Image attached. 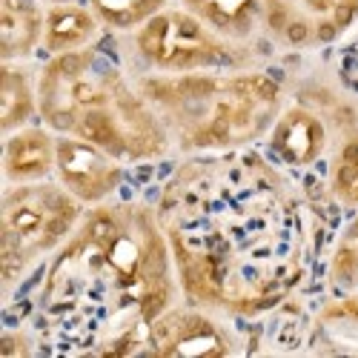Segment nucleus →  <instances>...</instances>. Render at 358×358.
I'll return each mask as SVG.
<instances>
[{
  "instance_id": "nucleus-1",
  "label": "nucleus",
  "mask_w": 358,
  "mask_h": 358,
  "mask_svg": "<svg viewBox=\"0 0 358 358\" xmlns=\"http://www.w3.org/2000/svg\"><path fill=\"white\" fill-rule=\"evenodd\" d=\"M155 213L189 304L229 318L281 310L313 264V221L292 175L252 149L189 155Z\"/></svg>"
},
{
  "instance_id": "nucleus-2",
  "label": "nucleus",
  "mask_w": 358,
  "mask_h": 358,
  "mask_svg": "<svg viewBox=\"0 0 358 358\" xmlns=\"http://www.w3.org/2000/svg\"><path fill=\"white\" fill-rule=\"evenodd\" d=\"M155 206H89L38 284L32 333L49 355H141L143 336L178 298Z\"/></svg>"
},
{
  "instance_id": "nucleus-3",
  "label": "nucleus",
  "mask_w": 358,
  "mask_h": 358,
  "mask_svg": "<svg viewBox=\"0 0 358 358\" xmlns=\"http://www.w3.org/2000/svg\"><path fill=\"white\" fill-rule=\"evenodd\" d=\"M41 121L57 132L101 146L117 161H161L172 138L115 57L98 46L49 57L38 75Z\"/></svg>"
},
{
  "instance_id": "nucleus-4",
  "label": "nucleus",
  "mask_w": 358,
  "mask_h": 358,
  "mask_svg": "<svg viewBox=\"0 0 358 358\" xmlns=\"http://www.w3.org/2000/svg\"><path fill=\"white\" fill-rule=\"evenodd\" d=\"M164 121L172 143L187 155L250 149L266 138L284 109L281 80L261 69H213L149 75L138 83Z\"/></svg>"
},
{
  "instance_id": "nucleus-5",
  "label": "nucleus",
  "mask_w": 358,
  "mask_h": 358,
  "mask_svg": "<svg viewBox=\"0 0 358 358\" xmlns=\"http://www.w3.org/2000/svg\"><path fill=\"white\" fill-rule=\"evenodd\" d=\"M83 213L86 206L52 178L38 184H6L3 232H0L3 298H9L43 258H52L61 250Z\"/></svg>"
},
{
  "instance_id": "nucleus-6",
  "label": "nucleus",
  "mask_w": 358,
  "mask_h": 358,
  "mask_svg": "<svg viewBox=\"0 0 358 358\" xmlns=\"http://www.w3.org/2000/svg\"><path fill=\"white\" fill-rule=\"evenodd\" d=\"M135 49L161 75L244 69L250 52L189 9H164L135 32Z\"/></svg>"
},
{
  "instance_id": "nucleus-7",
  "label": "nucleus",
  "mask_w": 358,
  "mask_h": 358,
  "mask_svg": "<svg viewBox=\"0 0 358 358\" xmlns=\"http://www.w3.org/2000/svg\"><path fill=\"white\" fill-rule=\"evenodd\" d=\"M261 23L287 49H324L358 23V0H264Z\"/></svg>"
},
{
  "instance_id": "nucleus-8",
  "label": "nucleus",
  "mask_w": 358,
  "mask_h": 358,
  "mask_svg": "<svg viewBox=\"0 0 358 358\" xmlns=\"http://www.w3.org/2000/svg\"><path fill=\"white\" fill-rule=\"evenodd\" d=\"M218 313L198 304H172L164 310L143 336L141 355H229L241 347L232 330L215 318Z\"/></svg>"
},
{
  "instance_id": "nucleus-9",
  "label": "nucleus",
  "mask_w": 358,
  "mask_h": 358,
  "mask_svg": "<svg viewBox=\"0 0 358 358\" xmlns=\"http://www.w3.org/2000/svg\"><path fill=\"white\" fill-rule=\"evenodd\" d=\"M124 178H127L124 161L103 152L95 143H86L69 135H57L55 181L72 198H78L86 210L112 201V195L124 187Z\"/></svg>"
},
{
  "instance_id": "nucleus-10",
  "label": "nucleus",
  "mask_w": 358,
  "mask_h": 358,
  "mask_svg": "<svg viewBox=\"0 0 358 358\" xmlns=\"http://www.w3.org/2000/svg\"><path fill=\"white\" fill-rule=\"evenodd\" d=\"M266 158L289 175H301L315 169L330 146L327 121L307 103H289L275 117L273 129L266 132Z\"/></svg>"
},
{
  "instance_id": "nucleus-11",
  "label": "nucleus",
  "mask_w": 358,
  "mask_h": 358,
  "mask_svg": "<svg viewBox=\"0 0 358 358\" xmlns=\"http://www.w3.org/2000/svg\"><path fill=\"white\" fill-rule=\"evenodd\" d=\"M57 164V132L43 121L3 135V181L38 184L49 181Z\"/></svg>"
},
{
  "instance_id": "nucleus-12",
  "label": "nucleus",
  "mask_w": 358,
  "mask_h": 358,
  "mask_svg": "<svg viewBox=\"0 0 358 358\" xmlns=\"http://www.w3.org/2000/svg\"><path fill=\"white\" fill-rule=\"evenodd\" d=\"M46 12L41 0H0V57L17 64L43 46Z\"/></svg>"
},
{
  "instance_id": "nucleus-13",
  "label": "nucleus",
  "mask_w": 358,
  "mask_h": 358,
  "mask_svg": "<svg viewBox=\"0 0 358 358\" xmlns=\"http://www.w3.org/2000/svg\"><path fill=\"white\" fill-rule=\"evenodd\" d=\"M101 29H103V23L92 12V6H80V3L49 6L41 49L46 52V57L89 49V46L98 43Z\"/></svg>"
},
{
  "instance_id": "nucleus-14",
  "label": "nucleus",
  "mask_w": 358,
  "mask_h": 358,
  "mask_svg": "<svg viewBox=\"0 0 358 358\" xmlns=\"http://www.w3.org/2000/svg\"><path fill=\"white\" fill-rule=\"evenodd\" d=\"M41 117L38 106V78L32 80L23 66L3 64V83H0V132L9 135L23 129Z\"/></svg>"
},
{
  "instance_id": "nucleus-15",
  "label": "nucleus",
  "mask_w": 358,
  "mask_h": 358,
  "mask_svg": "<svg viewBox=\"0 0 358 358\" xmlns=\"http://www.w3.org/2000/svg\"><path fill=\"white\" fill-rule=\"evenodd\" d=\"M184 9L195 12L213 29L232 41H247L261 20L264 0H181Z\"/></svg>"
},
{
  "instance_id": "nucleus-16",
  "label": "nucleus",
  "mask_w": 358,
  "mask_h": 358,
  "mask_svg": "<svg viewBox=\"0 0 358 358\" xmlns=\"http://www.w3.org/2000/svg\"><path fill=\"white\" fill-rule=\"evenodd\" d=\"M327 289L330 298H344L358 289V210L341 227L327 258Z\"/></svg>"
},
{
  "instance_id": "nucleus-17",
  "label": "nucleus",
  "mask_w": 358,
  "mask_h": 358,
  "mask_svg": "<svg viewBox=\"0 0 358 358\" xmlns=\"http://www.w3.org/2000/svg\"><path fill=\"white\" fill-rule=\"evenodd\" d=\"M327 187L336 203L344 210H358V129H352L330 158Z\"/></svg>"
},
{
  "instance_id": "nucleus-18",
  "label": "nucleus",
  "mask_w": 358,
  "mask_h": 358,
  "mask_svg": "<svg viewBox=\"0 0 358 358\" xmlns=\"http://www.w3.org/2000/svg\"><path fill=\"white\" fill-rule=\"evenodd\" d=\"M89 6L112 32H138L166 9V0H89Z\"/></svg>"
},
{
  "instance_id": "nucleus-19",
  "label": "nucleus",
  "mask_w": 358,
  "mask_h": 358,
  "mask_svg": "<svg viewBox=\"0 0 358 358\" xmlns=\"http://www.w3.org/2000/svg\"><path fill=\"white\" fill-rule=\"evenodd\" d=\"M321 324L338 338H358V289L344 298H330L321 310Z\"/></svg>"
},
{
  "instance_id": "nucleus-20",
  "label": "nucleus",
  "mask_w": 358,
  "mask_h": 358,
  "mask_svg": "<svg viewBox=\"0 0 358 358\" xmlns=\"http://www.w3.org/2000/svg\"><path fill=\"white\" fill-rule=\"evenodd\" d=\"M41 352L38 338L32 330H15V327H6L3 338H0V358H26Z\"/></svg>"
},
{
  "instance_id": "nucleus-21",
  "label": "nucleus",
  "mask_w": 358,
  "mask_h": 358,
  "mask_svg": "<svg viewBox=\"0 0 358 358\" xmlns=\"http://www.w3.org/2000/svg\"><path fill=\"white\" fill-rule=\"evenodd\" d=\"M341 72H344V78L358 89V38L350 43V49H347L344 57H341Z\"/></svg>"
},
{
  "instance_id": "nucleus-22",
  "label": "nucleus",
  "mask_w": 358,
  "mask_h": 358,
  "mask_svg": "<svg viewBox=\"0 0 358 358\" xmlns=\"http://www.w3.org/2000/svg\"><path fill=\"white\" fill-rule=\"evenodd\" d=\"M46 6H61V3H78V0H41Z\"/></svg>"
}]
</instances>
